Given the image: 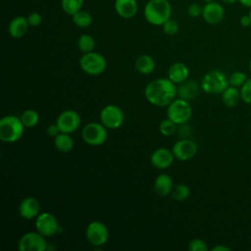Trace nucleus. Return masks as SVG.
Instances as JSON below:
<instances>
[{
	"label": "nucleus",
	"mask_w": 251,
	"mask_h": 251,
	"mask_svg": "<svg viewBox=\"0 0 251 251\" xmlns=\"http://www.w3.org/2000/svg\"><path fill=\"white\" fill-rule=\"evenodd\" d=\"M77 47L82 53H88L94 51L95 40L90 34H81L77 39Z\"/></svg>",
	"instance_id": "nucleus-27"
},
{
	"label": "nucleus",
	"mask_w": 251,
	"mask_h": 251,
	"mask_svg": "<svg viewBox=\"0 0 251 251\" xmlns=\"http://www.w3.org/2000/svg\"><path fill=\"white\" fill-rule=\"evenodd\" d=\"M163 31L164 33H166L167 35H175L177 33L178 31V24L176 21L175 20H168L163 25Z\"/></svg>",
	"instance_id": "nucleus-33"
},
{
	"label": "nucleus",
	"mask_w": 251,
	"mask_h": 251,
	"mask_svg": "<svg viewBox=\"0 0 251 251\" xmlns=\"http://www.w3.org/2000/svg\"><path fill=\"white\" fill-rule=\"evenodd\" d=\"M145 20L153 25H163L171 19L172 6L168 0H149L143 10Z\"/></svg>",
	"instance_id": "nucleus-2"
},
{
	"label": "nucleus",
	"mask_w": 251,
	"mask_h": 251,
	"mask_svg": "<svg viewBox=\"0 0 251 251\" xmlns=\"http://www.w3.org/2000/svg\"><path fill=\"white\" fill-rule=\"evenodd\" d=\"M191 116L192 108L187 100L177 97L167 106V118L172 120L177 126L186 124Z\"/></svg>",
	"instance_id": "nucleus-4"
},
{
	"label": "nucleus",
	"mask_w": 251,
	"mask_h": 251,
	"mask_svg": "<svg viewBox=\"0 0 251 251\" xmlns=\"http://www.w3.org/2000/svg\"><path fill=\"white\" fill-rule=\"evenodd\" d=\"M198 90V84L194 80L186 79L185 81L179 83L178 86H176V95L179 98L189 101L197 95Z\"/></svg>",
	"instance_id": "nucleus-21"
},
{
	"label": "nucleus",
	"mask_w": 251,
	"mask_h": 251,
	"mask_svg": "<svg viewBox=\"0 0 251 251\" xmlns=\"http://www.w3.org/2000/svg\"><path fill=\"white\" fill-rule=\"evenodd\" d=\"M202 12L203 7L197 3H192L187 8V15L191 18H197L199 16H202Z\"/></svg>",
	"instance_id": "nucleus-35"
},
{
	"label": "nucleus",
	"mask_w": 251,
	"mask_h": 251,
	"mask_svg": "<svg viewBox=\"0 0 251 251\" xmlns=\"http://www.w3.org/2000/svg\"><path fill=\"white\" fill-rule=\"evenodd\" d=\"M35 229L45 237H51L59 232L60 226L56 217L50 212L39 213L35 218Z\"/></svg>",
	"instance_id": "nucleus-11"
},
{
	"label": "nucleus",
	"mask_w": 251,
	"mask_h": 251,
	"mask_svg": "<svg viewBox=\"0 0 251 251\" xmlns=\"http://www.w3.org/2000/svg\"><path fill=\"white\" fill-rule=\"evenodd\" d=\"M239 24L243 27H248L251 25V18L249 15H243L239 19Z\"/></svg>",
	"instance_id": "nucleus-38"
},
{
	"label": "nucleus",
	"mask_w": 251,
	"mask_h": 251,
	"mask_svg": "<svg viewBox=\"0 0 251 251\" xmlns=\"http://www.w3.org/2000/svg\"><path fill=\"white\" fill-rule=\"evenodd\" d=\"M239 4H241L243 7L251 8V0H238Z\"/></svg>",
	"instance_id": "nucleus-40"
},
{
	"label": "nucleus",
	"mask_w": 251,
	"mask_h": 251,
	"mask_svg": "<svg viewBox=\"0 0 251 251\" xmlns=\"http://www.w3.org/2000/svg\"><path fill=\"white\" fill-rule=\"evenodd\" d=\"M203 1H204V2H206V3H207V2H211V1H214V0H203Z\"/></svg>",
	"instance_id": "nucleus-44"
},
{
	"label": "nucleus",
	"mask_w": 251,
	"mask_h": 251,
	"mask_svg": "<svg viewBox=\"0 0 251 251\" xmlns=\"http://www.w3.org/2000/svg\"><path fill=\"white\" fill-rule=\"evenodd\" d=\"M188 249L191 251H207L208 246L206 242L200 238H194L188 243Z\"/></svg>",
	"instance_id": "nucleus-34"
},
{
	"label": "nucleus",
	"mask_w": 251,
	"mask_h": 251,
	"mask_svg": "<svg viewBox=\"0 0 251 251\" xmlns=\"http://www.w3.org/2000/svg\"><path fill=\"white\" fill-rule=\"evenodd\" d=\"M230 249L224 245H216L212 248V251H229Z\"/></svg>",
	"instance_id": "nucleus-39"
},
{
	"label": "nucleus",
	"mask_w": 251,
	"mask_h": 251,
	"mask_svg": "<svg viewBox=\"0 0 251 251\" xmlns=\"http://www.w3.org/2000/svg\"><path fill=\"white\" fill-rule=\"evenodd\" d=\"M134 66L136 71L142 75H149L153 73L156 67L153 58L147 54L139 55L135 60Z\"/></svg>",
	"instance_id": "nucleus-22"
},
{
	"label": "nucleus",
	"mask_w": 251,
	"mask_h": 251,
	"mask_svg": "<svg viewBox=\"0 0 251 251\" xmlns=\"http://www.w3.org/2000/svg\"><path fill=\"white\" fill-rule=\"evenodd\" d=\"M171 195L176 201H184L190 195V188L184 183H179L173 188Z\"/></svg>",
	"instance_id": "nucleus-29"
},
{
	"label": "nucleus",
	"mask_w": 251,
	"mask_h": 251,
	"mask_svg": "<svg viewBox=\"0 0 251 251\" xmlns=\"http://www.w3.org/2000/svg\"><path fill=\"white\" fill-rule=\"evenodd\" d=\"M197 144L188 138H181L177 140L172 148L174 156L179 161H188L192 159L197 153Z\"/></svg>",
	"instance_id": "nucleus-13"
},
{
	"label": "nucleus",
	"mask_w": 251,
	"mask_h": 251,
	"mask_svg": "<svg viewBox=\"0 0 251 251\" xmlns=\"http://www.w3.org/2000/svg\"><path fill=\"white\" fill-rule=\"evenodd\" d=\"M26 19H27L29 26H38L42 22L41 15L36 13V12H33V13L29 14Z\"/></svg>",
	"instance_id": "nucleus-36"
},
{
	"label": "nucleus",
	"mask_w": 251,
	"mask_h": 251,
	"mask_svg": "<svg viewBox=\"0 0 251 251\" xmlns=\"http://www.w3.org/2000/svg\"><path fill=\"white\" fill-rule=\"evenodd\" d=\"M177 129V125L174 123L172 120L169 118L164 119L160 125H159V130L162 135L164 136H171L173 135Z\"/></svg>",
	"instance_id": "nucleus-30"
},
{
	"label": "nucleus",
	"mask_w": 251,
	"mask_h": 251,
	"mask_svg": "<svg viewBox=\"0 0 251 251\" xmlns=\"http://www.w3.org/2000/svg\"><path fill=\"white\" fill-rule=\"evenodd\" d=\"M175 156L172 150L160 147L155 149L151 156H150V162L153 165V167L159 169V170H166L170 168L175 160Z\"/></svg>",
	"instance_id": "nucleus-15"
},
{
	"label": "nucleus",
	"mask_w": 251,
	"mask_h": 251,
	"mask_svg": "<svg viewBox=\"0 0 251 251\" xmlns=\"http://www.w3.org/2000/svg\"><path fill=\"white\" fill-rule=\"evenodd\" d=\"M20 251H44L47 248L46 237L36 231L24 233L18 242Z\"/></svg>",
	"instance_id": "nucleus-10"
},
{
	"label": "nucleus",
	"mask_w": 251,
	"mask_h": 251,
	"mask_svg": "<svg viewBox=\"0 0 251 251\" xmlns=\"http://www.w3.org/2000/svg\"><path fill=\"white\" fill-rule=\"evenodd\" d=\"M99 118L100 122L108 129H117L121 127L125 122V114L123 110L114 104H109L103 107Z\"/></svg>",
	"instance_id": "nucleus-8"
},
{
	"label": "nucleus",
	"mask_w": 251,
	"mask_h": 251,
	"mask_svg": "<svg viewBox=\"0 0 251 251\" xmlns=\"http://www.w3.org/2000/svg\"><path fill=\"white\" fill-rule=\"evenodd\" d=\"M83 2L84 0H61V6L67 15L73 16L81 10Z\"/></svg>",
	"instance_id": "nucleus-28"
},
{
	"label": "nucleus",
	"mask_w": 251,
	"mask_h": 251,
	"mask_svg": "<svg viewBox=\"0 0 251 251\" xmlns=\"http://www.w3.org/2000/svg\"><path fill=\"white\" fill-rule=\"evenodd\" d=\"M114 7L116 13L124 19L133 18L138 11L136 0H116Z\"/></svg>",
	"instance_id": "nucleus-17"
},
{
	"label": "nucleus",
	"mask_w": 251,
	"mask_h": 251,
	"mask_svg": "<svg viewBox=\"0 0 251 251\" xmlns=\"http://www.w3.org/2000/svg\"><path fill=\"white\" fill-rule=\"evenodd\" d=\"M78 63L81 71L89 75H99L104 73L107 67L104 56L95 51L83 53Z\"/></svg>",
	"instance_id": "nucleus-5"
},
{
	"label": "nucleus",
	"mask_w": 251,
	"mask_h": 251,
	"mask_svg": "<svg viewBox=\"0 0 251 251\" xmlns=\"http://www.w3.org/2000/svg\"><path fill=\"white\" fill-rule=\"evenodd\" d=\"M239 90L241 100L246 104H251V78H248Z\"/></svg>",
	"instance_id": "nucleus-32"
},
{
	"label": "nucleus",
	"mask_w": 251,
	"mask_h": 251,
	"mask_svg": "<svg viewBox=\"0 0 251 251\" xmlns=\"http://www.w3.org/2000/svg\"><path fill=\"white\" fill-rule=\"evenodd\" d=\"M85 237L92 246L100 247L108 241L109 229L102 222L92 221L86 226Z\"/></svg>",
	"instance_id": "nucleus-9"
},
{
	"label": "nucleus",
	"mask_w": 251,
	"mask_h": 251,
	"mask_svg": "<svg viewBox=\"0 0 251 251\" xmlns=\"http://www.w3.org/2000/svg\"><path fill=\"white\" fill-rule=\"evenodd\" d=\"M202 18L209 25H218L225 18V9L219 2H207L203 6Z\"/></svg>",
	"instance_id": "nucleus-14"
},
{
	"label": "nucleus",
	"mask_w": 251,
	"mask_h": 251,
	"mask_svg": "<svg viewBox=\"0 0 251 251\" xmlns=\"http://www.w3.org/2000/svg\"><path fill=\"white\" fill-rule=\"evenodd\" d=\"M107 129L108 128L101 122H90L82 127L81 138L90 146H100L107 140Z\"/></svg>",
	"instance_id": "nucleus-7"
},
{
	"label": "nucleus",
	"mask_w": 251,
	"mask_h": 251,
	"mask_svg": "<svg viewBox=\"0 0 251 251\" xmlns=\"http://www.w3.org/2000/svg\"><path fill=\"white\" fill-rule=\"evenodd\" d=\"M40 212V203L33 196L25 197L19 205V214L23 219L31 220L36 218Z\"/></svg>",
	"instance_id": "nucleus-16"
},
{
	"label": "nucleus",
	"mask_w": 251,
	"mask_h": 251,
	"mask_svg": "<svg viewBox=\"0 0 251 251\" xmlns=\"http://www.w3.org/2000/svg\"><path fill=\"white\" fill-rule=\"evenodd\" d=\"M21 121L27 128L34 127L39 122V114L33 109H26L21 115Z\"/></svg>",
	"instance_id": "nucleus-25"
},
{
	"label": "nucleus",
	"mask_w": 251,
	"mask_h": 251,
	"mask_svg": "<svg viewBox=\"0 0 251 251\" xmlns=\"http://www.w3.org/2000/svg\"><path fill=\"white\" fill-rule=\"evenodd\" d=\"M248 15H249L250 18H251V8H249V13H248Z\"/></svg>",
	"instance_id": "nucleus-43"
},
{
	"label": "nucleus",
	"mask_w": 251,
	"mask_h": 251,
	"mask_svg": "<svg viewBox=\"0 0 251 251\" xmlns=\"http://www.w3.org/2000/svg\"><path fill=\"white\" fill-rule=\"evenodd\" d=\"M221 1L225 4H227V5H233L236 2H238V0H221Z\"/></svg>",
	"instance_id": "nucleus-41"
},
{
	"label": "nucleus",
	"mask_w": 251,
	"mask_h": 251,
	"mask_svg": "<svg viewBox=\"0 0 251 251\" xmlns=\"http://www.w3.org/2000/svg\"><path fill=\"white\" fill-rule=\"evenodd\" d=\"M46 132H47V134H48L49 136H51V137H56V136L61 132V129H60V127L58 126L57 123H55V124H51V125L48 126V127H47V129H46Z\"/></svg>",
	"instance_id": "nucleus-37"
},
{
	"label": "nucleus",
	"mask_w": 251,
	"mask_h": 251,
	"mask_svg": "<svg viewBox=\"0 0 251 251\" xmlns=\"http://www.w3.org/2000/svg\"><path fill=\"white\" fill-rule=\"evenodd\" d=\"M249 70H250V73H251V59H250V62H249Z\"/></svg>",
	"instance_id": "nucleus-42"
},
{
	"label": "nucleus",
	"mask_w": 251,
	"mask_h": 251,
	"mask_svg": "<svg viewBox=\"0 0 251 251\" xmlns=\"http://www.w3.org/2000/svg\"><path fill=\"white\" fill-rule=\"evenodd\" d=\"M80 116L79 114L72 109H68L60 113L57 117L56 123L61 129V132L73 133L75 132L80 126Z\"/></svg>",
	"instance_id": "nucleus-12"
},
{
	"label": "nucleus",
	"mask_w": 251,
	"mask_h": 251,
	"mask_svg": "<svg viewBox=\"0 0 251 251\" xmlns=\"http://www.w3.org/2000/svg\"><path fill=\"white\" fill-rule=\"evenodd\" d=\"M189 76V69L182 62H176L172 64L168 70V78H170L176 84H179Z\"/></svg>",
	"instance_id": "nucleus-18"
},
{
	"label": "nucleus",
	"mask_w": 251,
	"mask_h": 251,
	"mask_svg": "<svg viewBox=\"0 0 251 251\" xmlns=\"http://www.w3.org/2000/svg\"><path fill=\"white\" fill-rule=\"evenodd\" d=\"M247 79H248V77L245 73L240 72V71H235L229 75L228 83H229V85L238 88V87H241Z\"/></svg>",
	"instance_id": "nucleus-31"
},
{
	"label": "nucleus",
	"mask_w": 251,
	"mask_h": 251,
	"mask_svg": "<svg viewBox=\"0 0 251 251\" xmlns=\"http://www.w3.org/2000/svg\"><path fill=\"white\" fill-rule=\"evenodd\" d=\"M144 96L154 106L167 107L177 96L176 83L168 77L152 80L145 86Z\"/></svg>",
	"instance_id": "nucleus-1"
},
{
	"label": "nucleus",
	"mask_w": 251,
	"mask_h": 251,
	"mask_svg": "<svg viewBox=\"0 0 251 251\" xmlns=\"http://www.w3.org/2000/svg\"><path fill=\"white\" fill-rule=\"evenodd\" d=\"M72 20L73 23L81 28L87 27L92 24V16L90 13L86 12V11H78L76 12L75 15L72 16Z\"/></svg>",
	"instance_id": "nucleus-26"
},
{
	"label": "nucleus",
	"mask_w": 251,
	"mask_h": 251,
	"mask_svg": "<svg viewBox=\"0 0 251 251\" xmlns=\"http://www.w3.org/2000/svg\"><path fill=\"white\" fill-rule=\"evenodd\" d=\"M228 84V78L224 73L218 70H212L203 76L201 88L204 92L209 94H222Z\"/></svg>",
	"instance_id": "nucleus-6"
},
{
	"label": "nucleus",
	"mask_w": 251,
	"mask_h": 251,
	"mask_svg": "<svg viewBox=\"0 0 251 251\" xmlns=\"http://www.w3.org/2000/svg\"><path fill=\"white\" fill-rule=\"evenodd\" d=\"M54 145L58 151L68 153L74 148L75 142L71 133L60 132L56 137H54Z\"/></svg>",
	"instance_id": "nucleus-23"
},
{
	"label": "nucleus",
	"mask_w": 251,
	"mask_h": 251,
	"mask_svg": "<svg viewBox=\"0 0 251 251\" xmlns=\"http://www.w3.org/2000/svg\"><path fill=\"white\" fill-rule=\"evenodd\" d=\"M28 26L27 19L23 16H18L10 22L8 25V32L13 38H21L26 33Z\"/></svg>",
	"instance_id": "nucleus-20"
},
{
	"label": "nucleus",
	"mask_w": 251,
	"mask_h": 251,
	"mask_svg": "<svg viewBox=\"0 0 251 251\" xmlns=\"http://www.w3.org/2000/svg\"><path fill=\"white\" fill-rule=\"evenodd\" d=\"M25 128L20 117L5 116L0 120V139L5 143H15L22 138Z\"/></svg>",
	"instance_id": "nucleus-3"
},
{
	"label": "nucleus",
	"mask_w": 251,
	"mask_h": 251,
	"mask_svg": "<svg viewBox=\"0 0 251 251\" xmlns=\"http://www.w3.org/2000/svg\"><path fill=\"white\" fill-rule=\"evenodd\" d=\"M222 100L224 104L227 107H235L238 105L239 101L241 100L240 90L234 86H227L222 93Z\"/></svg>",
	"instance_id": "nucleus-24"
},
{
	"label": "nucleus",
	"mask_w": 251,
	"mask_h": 251,
	"mask_svg": "<svg viewBox=\"0 0 251 251\" xmlns=\"http://www.w3.org/2000/svg\"><path fill=\"white\" fill-rule=\"evenodd\" d=\"M153 188L159 196H168L172 193L174 188L173 178L167 174H160L154 180Z\"/></svg>",
	"instance_id": "nucleus-19"
}]
</instances>
